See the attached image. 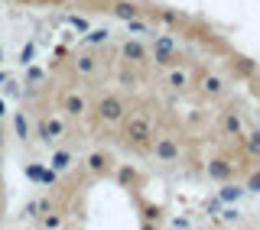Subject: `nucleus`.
Masks as SVG:
<instances>
[{"label": "nucleus", "instance_id": "nucleus-17", "mask_svg": "<svg viewBox=\"0 0 260 230\" xmlns=\"http://www.w3.org/2000/svg\"><path fill=\"white\" fill-rule=\"evenodd\" d=\"M250 152H260V133L250 136Z\"/></svg>", "mask_w": 260, "mask_h": 230}, {"label": "nucleus", "instance_id": "nucleus-19", "mask_svg": "<svg viewBox=\"0 0 260 230\" xmlns=\"http://www.w3.org/2000/svg\"><path fill=\"white\" fill-rule=\"evenodd\" d=\"M247 188H250V191H260V175L250 178V185H247Z\"/></svg>", "mask_w": 260, "mask_h": 230}, {"label": "nucleus", "instance_id": "nucleus-10", "mask_svg": "<svg viewBox=\"0 0 260 230\" xmlns=\"http://www.w3.org/2000/svg\"><path fill=\"white\" fill-rule=\"evenodd\" d=\"M117 16H120V20H134V7H127V4H117Z\"/></svg>", "mask_w": 260, "mask_h": 230}, {"label": "nucleus", "instance_id": "nucleus-5", "mask_svg": "<svg viewBox=\"0 0 260 230\" xmlns=\"http://www.w3.org/2000/svg\"><path fill=\"white\" fill-rule=\"evenodd\" d=\"M65 110H69V113H81V110H85V101H81V97H75V94H72L69 101H65Z\"/></svg>", "mask_w": 260, "mask_h": 230}, {"label": "nucleus", "instance_id": "nucleus-2", "mask_svg": "<svg viewBox=\"0 0 260 230\" xmlns=\"http://www.w3.org/2000/svg\"><path fill=\"white\" fill-rule=\"evenodd\" d=\"M120 113H124V107H120V101H114V97H108V101H101V117H108V120H120Z\"/></svg>", "mask_w": 260, "mask_h": 230}, {"label": "nucleus", "instance_id": "nucleus-16", "mask_svg": "<svg viewBox=\"0 0 260 230\" xmlns=\"http://www.w3.org/2000/svg\"><path fill=\"white\" fill-rule=\"evenodd\" d=\"M78 68H81V71H91L94 62H91V59H78Z\"/></svg>", "mask_w": 260, "mask_h": 230}, {"label": "nucleus", "instance_id": "nucleus-14", "mask_svg": "<svg viewBox=\"0 0 260 230\" xmlns=\"http://www.w3.org/2000/svg\"><path fill=\"white\" fill-rule=\"evenodd\" d=\"M29 59H32V46H23V52H20V62H23V65H26Z\"/></svg>", "mask_w": 260, "mask_h": 230}, {"label": "nucleus", "instance_id": "nucleus-4", "mask_svg": "<svg viewBox=\"0 0 260 230\" xmlns=\"http://www.w3.org/2000/svg\"><path fill=\"white\" fill-rule=\"evenodd\" d=\"M59 133H62V123H59V120H46V123H43V136H46V139H55Z\"/></svg>", "mask_w": 260, "mask_h": 230}, {"label": "nucleus", "instance_id": "nucleus-9", "mask_svg": "<svg viewBox=\"0 0 260 230\" xmlns=\"http://www.w3.org/2000/svg\"><path fill=\"white\" fill-rule=\"evenodd\" d=\"M69 166V152H55L52 156V169H65Z\"/></svg>", "mask_w": 260, "mask_h": 230}, {"label": "nucleus", "instance_id": "nucleus-20", "mask_svg": "<svg viewBox=\"0 0 260 230\" xmlns=\"http://www.w3.org/2000/svg\"><path fill=\"white\" fill-rule=\"evenodd\" d=\"M0 59H4V49H0Z\"/></svg>", "mask_w": 260, "mask_h": 230}, {"label": "nucleus", "instance_id": "nucleus-12", "mask_svg": "<svg viewBox=\"0 0 260 230\" xmlns=\"http://www.w3.org/2000/svg\"><path fill=\"white\" fill-rule=\"evenodd\" d=\"M16 133L26 139V133H29V123H26V117H16Z\"/></svg>", "mask_w": 260, "mask_h": 230}, {"label": "nucleus", "instance_id": "nucleus-3", "mask_svg": "<svg viewBox=\"0 0 260 230\" xmlns=\"http://www.w3.org/2000/svg\"><path fill=\"white\" fill-rule=\"evenodd\" d=\"M156 156H159V159H176L179 149H176V143H169V139H159V143H156Z\"/></svg>", "mask_w": 260, "mask_h": 230}, {"label": "nucleus", "instance_id": "nucleus-18", "mask_svg": "<svg viewBox=\"0 0 260 230\" xmlns=\"http://www.w3.org/2000/svg\"><path fill=\"white\" fill-rule=\"evenodd\" d=\"M72 26H75V29H88V23L78 20V16H72Z\"/></svg>", "mask_w": 260, "mask_h": 230}, {"label": "nucleus", "instance_id": "nucleus-8", "mask_svg": "<svg viewBox=\"0 0 260 230\" xmlns=\"http://www.w3.org/2000/svg\"><path fill=\"white\" fill-rule=\"evenodd\" d=\"M124 55H127V59H143V46L127 43V46H124Z\"/></svg>", "mask_w": 260, "mask_h": 230}, {"label": "nucleus", "instance_id": "nucleus-1", "mask_svg": "<svg viewBox=\"0 0 260 230\" xmlns=\"http://www.w3.org/2000/svg\"><path fill=\"white\" fill-rule=\"evenodd\" d=\"M127 136L137 139V143H143V139L150 136V123H146V120H130L127 123Z\"/></svg>", "mask_w": 260, "mask_h": 230}, {"label": "nucleus", "instance_id": "nucleus-15", "mask_svg": "<svg viewBox=\"0 0 260 230\" xmlns=\"http://www.w3.org/2000/svg\"><path fill=\"white\" fill-rule=\"evenodd\" d=\"M218 88H221V81H218V78H208L205 81V91H218Z\"/></svg>", "mask_w": 260, "mask_h": 230}, {"label": "nucleus", "instance_id": "nucleus-6", "mask_svg": "<svg viewBox=\"0 0 260 230\" xmlns=\"http://www.w3.org/2000/svg\"><path fill=\"white\" fill-rule=\"evenodd\" d=\"M208 172H211L215 178H228V172H231V169H228V162H211Z\"/></svg>", "mask_w": 260, "mask_h": 230}, {"label": "nucleus", "instance_id": "nucleus-11", "mask_svg": "<svg viewBox=\"0 0 260 230\" xmlns=\"http://www.w3.org/2000/svg\"><path fill=\"white\" fill-rule=\"evenodd\" d=\"M101 39H108V29H91L88 32V43H101Z\"/></svg>", "mask_w": 260, "mask_h": 230}, {"label": "nucleus", "instance_id": "nucleus-13", "mask_svg": "<svg viewBox=\"0 0 260 230\" xmlns=\"http://www.w3.org/2000/svg\"><path fill=\"white\" fill-rule=\"evenodd\" d=\"M224 127H228V130H234V133H238V130H241V120H238V117H228V120H224Z\"/></svg>", "mask_w": 260, "mask_h": 230}, {"label": "nucleus", "instance_id": "nucleus-7", "mask_svg": "<svg viewBox=\"0 0 260 230\" xmlns=\"http://www.w3.org/2000/svg\"><path fill=\"white\" fill-rule=\"evenodd\" d=\"M241 195H244V188H234V185H228V188H221V198H224V201H238Z\"/></svg>", "mask_w": 260, "mask_h": 230}]
</instances>
